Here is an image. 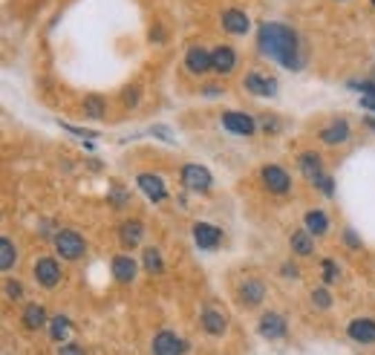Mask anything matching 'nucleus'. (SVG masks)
I'll return each instance as SVG.
<instances>
[{
    "instance_id": "obj_27",
    "label": "nucleus",
    "mask_w": 375,
    "mask_h": 355,
    "mask_svg": "<svg viewBox=\"0 0 375 355\" xmlns=\"http://www.w3.org/2000/svg\"><path fill=\"white\" fill-rule=\"evenodd\" d=\"M50 338L52 341H64V338H70V318H52V324H50Z\"/></svg>"
},
{
    "instance_id": "obj_29",
    "label": "nucleus",
    "mask_w": 375,
    "mask_h": 355,
    "mask_svg": "<svg viewBox=\"0 0 375 355\" xmlns=\"http://www.w3.org/2000/svg\"><path fill=\"white\" fill-rule=\"evenodd\" d=\"M312 303L318 306V309H329L332 306V298H329V289L326 286H318L315 292H312Z\"/></svg>"
},
{
    "instance_id": "obj_1",
    "label": "nucleus",
    "mask_w": 375,
    "mask_h": 355,
    "mask_svg": "<svg viewBox=\"0 0 375 355\" xmlns=\"http://www.w3.org/2000/svg\"><path fill=\"white\" fill-rule=\"evenodd\" d=\"M257 46L260 52L269 55L271 61H277L280 67L286 70H303V52H300V38L298 32L286 26V23H277V21H266L257 26Z\"/></svg>"
},
{
    "instance_id": "obj_8",
    "label": "nucleus",
    "mask_w": 375,
    "mask_h": 355,
    "mask_svg": "<svg viewBox=\"0 0 375 355\" xmlns=\"http://www.w3.org/2000/svg\"><path fill=\"white\" fill-rule=\"evenodd\" d=\"M185 67L193 75H205L208 70H214V55H211L208 50H202V46H191V50L185 52Z\"/></svg>"
},
{
    "instance_id": "obj_11",
    "label": "nucleus",
    "mask_w": 375,
    "mask_h": 355,
    "mask_svg": "<svg viewBox=\"0 0 375 355\" xmlns=\"http://www.w3.org/2000/svg\"><path fill=\"white\" fill-rule=\"evenodd\" d=\"M222 29L228 32V35H249L251 21L242 9H225L222 12Z\"/></svg>"
},
{
    "instance_id": "obj_5",
    "label": "nucleus",
    "mask_w": 375,
    "mask_h": 355,
    "mask_svg": "<svg viewBox=\"0 0 375 355\" xmlns=\"http://www.w3.org/2000/svg\"><path fill=\"white\" fill-rule=\"evenodd\" d=\"M182 185L188 188V191H208L211 185H214V176H211V171L208 168H202V165H185L182 168Z\"/></svg>"
},
{
    "instance_id": "obj_9",
    "label": "nucleus",
    "mask_w": 375,
    "mask_h": 355,
    "mask_svg": "<svg viewBox=\"0 0 375 355\" xmlns=\"http://www.w3.org/2000/svg\"><path fill=\"white\" fill-rule=\"evenodd\" d=\"M257 329L263 338H271V341H277V338L286 335V318L280 312H263L257 320Z\"/></svg>"
},
{
    "instance_id": "obj_28",
    "label": "nucleus",
    "mask_w": 375,
    "mask_h": 355,
    "mask_svg": "<svg viewBox=\"0 0 375 355\" xmlns=\"http://www.w3.org/2000/svg\"><path fill=\"white\" fill-rule=\"evenodd\" d=\"M84 110H87V116L102 119L104 116V99H102V95H87V99H84Z\"/></svg>"
},
{
    "instance_id": "obj_19",
    "label": "nucleus",
    "mask_w": 375,
    "mask_h": 355,
    "mask_svg": "<svg viewBox=\"0 0 375 355\" xmlns=\"http://www.w3.org/2000/svg\"><path fill=\"white\" fill-rule=\"evenodd\" d=\"M200 324H202V329L208 335H225V329H228V320H225V315L220 309H205L202 318H200Z\"/></svg>"
},
{
    "instance_id": "obj_13",
    "label": "nucleus",
    "mask_w": 375,
    "mask_h": 355,
    "mask_svg": "<svg viewBox=\"0 0 375 355\" xmlns=\"http://www.w3.org/2000/svg\"><path fill=\"white\" fill-rule=\"evenodd\" d=\"M113 278H116L119 283H133L136 280V271H139V263L133 260L130 254H116L113 257Z\"/></svg>"
},
{
    "instance_id": "obj_4",
    "label": "nucleus",
    "mask_w": 375,
    "mask_h": 355,
    "mask_svg": "<svg viewBox=\"0 0 375 355\" xmlns=\"http://www.w3.org/2000/svg\"><path fill=\"white\" fill-rule=\"evenodd\" d=\"M222 127L234 136H251L257 131V122L249 116V113H237V110H228L222 113Z\"/></svg>"
},
{
    "instance_id": "obj_24",
    "label": "nucleus",
    "mask_w": 375,
    "mask_h": 355,
    "mask_svg": "<svg viewBox=\"0 0 375 355\" xmlns=\"http://www.w3.org/2000/svg\"><path fill=\"white\" fill-rule=\"evenodd\" d=\"M300 173H306L309 180H318V176H323V162H320V156L318 153H303L300 156Z\"/></svg>"
},
{
    "instance_id": "obj_31",
    "label": "nucleus",
    "mask_w": 375,
    "mask_h": 355,
    "mask_svg": "<svg viewBox=\"0 0 375 355\" xmlns=\"http://www.w3.org/2000/svg\"><path fill=\"white\" fill-rule=\"evenodd\" d=\"M315 188H320L323 193H326V197H332V193H335V185H332V176H318V180H315Z\"/></svg>"
},
{
    "instance_id": "obj_25",
    "label": "nucleus",
    "mask_w": 375,
    "mask_h": 355,
    "mask_svg": "<svg viewBox=\"0 0 375 355\" xmlns=\"http://www.w3.org/2000/svg\"><path fill=\"white\" fill-rule=\"evenodd\" d=\"M15 263H18V249H15V243L9 237L0 240V269L9 271Z\"/></svg>"
},
{
    "instance_id": "obj_39",
    "label": "nucleus",
    "mask_w": 375,
    "mask_h": 355,
    "mask_svg": "<svg viewBox=\"0 0 375 355\" xmlns=\"http://www.w3.org/2000/svg\"><path fill=\"white\" fill-rule=\"evenodd\" d=\"M361 104H364L367 110H372V113H375V99H369V95H367V99H361Z\"/></svg>"
},
{
    "instance_id": "obj_40",
    "label": "nucleus",
    "mask_w": 375,
    "mask_h": 355,
    "mask_svg": "<svg viewBox=\"0 0 375 355\" xmlns=\"http://www.w3.org/2000/svg\"><path fill=\"white\" fill-rule=\"evenodd\" d=\"M367 127H372V131H375V119H367Z\"/></svg>"
},
{
    "instance_id": "obj_34",
    "label": "nucleus",
    "mask_w": 375,
    "mask_h": 355,
    "mask_svg": "<svg viewBox=\"0 0 375 355\" xmlns=\"http://www.w3.org/2000/svg\"><path fill=\"white\" fill-rule=\"evenodd\" d=\"M124 102L130 104V107H136V102H139V90L133 87V90H124Z\"/></svg>"
},
{
    "instance_id": "obj_22",
    "label": "nucleus",
    "mask_w": 375,
    "mask_h": 355,
    "mask_svg": "<svg viewBox=\"0 0 375 355\" xmlns=\"http://www.w3.org/2000/svg\"><path fill=\"white\" fill-rule=\"evenodd\" d=\"M289 243H291V251H295V254H300V257H309V254L315 251V237L309 234L306 229H303V231H291Z\"/></svg>"
},
{
    "instance_id": "obj_12",
    "label": "nucleus",
    "mask_w": 375,
    "mask_h": 355,
    "mask_svg": "<svg viewBox=\"0 0 375 355\" xmlns=\"http://www.w3.org/2000/svg\"><path fill=\"white\" fill-rule=\"evenodd\" d=\"M347 335L355 344H375V320L372 318H355L349 320Z\"/></svg>"
},
{
    "instance_id": "obj_7",
    "label": "nucleus",
    "mask_w": 375,
    "mask_h": 355,
    "mask_svg": "<svg viewBox=\"0 0 375 355\" xmlns=\"http://www.w3.org/2000/svg\"><path fill=\"white\" fill-rule=\"evenodd\" d=\"M32 274H35V280L44 286V289H55L61 283V266L52 260V257H41V260H35V269H32Z\"/></svg>"
},
{
    "instance_id": "obj_32",
    "label": "nucleus",
    "mask_w": 375,
    "mask_h": 355,
    "mask_svg": "<svg viewBox=\"0 0 375 355\" xmlns=\"http://www.w3.org/2000/svg\"><path fill=\"white\" fill-rule=\"evenodd\" d=\"M6 295H9L12 300H18V298H23V286H21L18 280H6Z\"/></svg>"
},
{
    "instance_id": "obj_35",
    "label": "nucleus",
    "mask_w": 375,
    "mask_h": 355,
    "mask_svg": "<svg viewBox=\"0 0 375 355\" xmlns=\"http://www.w3.org/2000/svg\"><path fill=\"white\" fill-rule=\"evenodd\" d=\"M344 240H347V246H349V249H358V246H361V240L355 237V231H352V229H349V231H344Z\"/></svg>"
},
{
    "instance_id": "obj_10",
    "label": "nucleus",
    "mask_w": 375,
    "mask_h": 355,
    "mask_svg": "<svg viewBox=\"0 0 375 355\" xmlns=\"http://www.w3.org/2000/svg\"><path fill=\"white\" fill-rule=\"evenodd\" d=\"M185 352V341L176 332L165 329L153 338V355H182Z\"/></svg>"
},
{
    "instance_id": "obj_23",
    "label": "nucleus",
    "mask_w": 375,
    "mask_h": 355,
    "mask_svg": "<svg viewBox=\"0 0 375 355\" xmlns=\"http://www.w3.org/2000/svg\"><path fill=\"white\" fill-rule=\"evenodd\" d=\"M44 324H46V309L38 303H29L23 309V327L26 329H41Z\"/></svg>"
},
{
    "instance_id": "obj_2",
    "label": "nucleus",
    "mask_w": 375,
    "mask_h": 355,
    "mask_svg": "<svg viewBox=\"0 0 375 355\" xmlns=\"http://www.w3.org/2000/svg\"><path fill=\"white\" fill-rule=\"evenodd\" d=\"M52 246H55L61 260H78V257H84V251H87L84 237H81L78 231H73V229H61L52 237Z\"/></svg>"
},
{
    "instance_id": "obj_30",
    "label": "nucleus",
    "mask_w": 375,
    "mask_h": 355,
    "mask_svg": "<svg viewBox=\"0 0 375 355\" xmlns=\"http://www.w3.org/2000/svg\"><path fill=\"white\" fill-rule=\"evenodd\" d=\"M320 269H323V280H326V283H335V280L340 278L338 263H335V260H329V257H326V260L320 263Z\"/></svg>"
},
{
    "instance_id": "obj_33",
    "label": "nucleus",
    "mask_w": 375,
    "mask_h": 355,
    "mask_svg": "<svg viewBox=\"0 0 375 355\" xmlns=\"http://www.w3.org/2000/svg\"><path fill=\"white\" fill-rule=\"evenodd\" d=\"M260 124H263V131H266V133H277V131H280V127H277V119H274V116H266Z\"/></svg>"
},
{
    "instance_id": "obj_16",
    "label": "nucleus",
    "mask_w": 375,
    "mask_h": 355,
    "mask_svg": "<svg viewBox=\"0 0 375 355\" xmlns=\"http://www.w3.org/2000/svg\"><path fill=\"white\" fill-rule=\"evenodd\" d=\"M193 240H197L200 249H217L220 240H222V231L211 222H197L193 225Z\"/></svg>"
},
{
    "instance_id": "obj_21",
    "label": "nucleus",
    "mask_w": 375,
    "mask_h": 355,
    "mask_svg": "<svg viewBox=\"0 0 375 355\" xmlns=\"http://www.w3.org/2000/svg\"><path fill=\"white\" fill-rule=\"evenodd\" d=\"M211 55H214V70L220 75H228V73L237 67V52L231 50V46H217Z\"/></svg>"
},
{
    "instance_id": "obj_6",
    "label": "nucleus",
    "mask_w": 375,
    "mask_h": 355,
    "mask_svg": "<svg viewBox=\"0 0 375 355\" xmlns=\"http://www.w3.org/2000/svg\"><path fill=\"white\" fill-rule=\"evenodd\" d=\"M242 87H246L251 95H257V99H271V95H277V81L263 75V73H246Z\"/></svg>"
},
{
    "instance_id": "obj_38",
    "label": "nucleus",
    "mask_w": 375,
    "mask_h": 355,
    "mask_svg": "<svg viewBox=\"0 0 375 355\" xmlns=\"http://www.w3.org/2000/svg\"><path fill=\"white\" fill-rule=\"evenodd\" d=\"M124 202H127V200H124V193H122V191H116V193H113V205H119V208H122Z\"/></svg>"
},
{
    "instance_id": "obj_36",
    "label": "nucleus",
    "mask_w": 375,
    "mask_h": 355,
    "mask_svg": "<svg viewBox=\"0 0 375 355\" xmlns=\"http://www.w3.org/2000/svg\"><path fill=\"white\" fill-rule=\"evenodd\" d=\"M58 355H84V349L75 347V344H67V347H61V352H58Z\"/></svg>"
},
{
    "instance_id": "obj_42",
    "label": "nucleus",
    "mask_w": 375,
    "mask_h": 355,
    "mask_svg": "<svg viewBox=\"0 0 375 355\" xmlns=\"http://www.w3.org/2000/svg\"><path fill=\"white\" fill-rule=\"evenodd\" d=\"M338 3H340V0H338Z\"/></svg>"
},
{
    "instance_id": "obj_14",
    "label": "nucleus",
    "mask_w": 375,
    "mask_h": 355,
    "mask_svg": "<svg viewBox=\"0 0 375 355\" xmlns=\"http://www.w3.org/2000/svg\"><path fill=\"white\" fill-rule=\"evenodd\" d=\"M237 298H240V303H242V306H257L260 300L266 298V283H263V280H257V278L242 280V283H240Z\"/></svg>"
},
{
    "instance_id": "obj_26",
    "label": "nucleus",
    "mask_w": 375,
    "mask_h": 355,
    "mask_svg": "<svg viewBox=\"0 0 375 355\" xmlns=\"http://www.w3.org/2000/svg\"><path fill=\"white\" fill-rule=\"evenodd\" d=\"M142 266H144V271H151V274H162V271H165V260H162L159 249H144Z\"/></svg>"
},
{
    "instance_id": "obj_20",
    "label": "nucleus",
    "mask_w": 375,
    "mask_h": 355,
    "mask_svg": "<svg viewBox=\"0 0 375 355\" xmlns=\"http://www.w3.org/2000/svg\"><path fill=\"white\" fill-rule=\"evenodd\" d=\"M303 222H306V231L312 234V237H323L326 231H329V217H326L320 208H312V211H306Z\"/></svg>"
},
{
    "instance_id": "obj_41",
    "label": "nucleus",
    "mask_w": 375,
    "mask_h": 355,
    "mask_svg": "<svg viewBox=\"0 0 375 355\" xmlns=\"http://www.w3.org/2000/svg\"><path fill=\"white\" fill-rule=\"evenodd\" d=\"M369 3H372V6H375V0H369Z\"/></svg>"
},
{
    "instance_id": "obj_18",
    "label": "nucleus",
    "mask_w": 375,
    "mask_h": 355,
    "mask_svg": "<svg viewBox=\"0 0 375 355\" xmlns=\"http://www.w3.org/2000/svg\"><path fill=\"white\" fill-rule=\"evenodd\" d=\"M347 139H349V122L347 119H335V122H329L320 131V142L323 144H340Z\"/></svg>"
},
{
    "instance_id": "obj_37",
    "label": "nucleus",
    "mask_w": 375,
    "mask_h": 355,
    "mask_svg": "<svg viewBox=\"0 0 375 355\" xmlns=\"http://www.w3.org/2000/svg\"><path fill=\"white\" fill-rule=\"evenodd\" d=\"M283 274H286V278H298V269H295V263H283Z\"/></svg>"
},
{
    "instance_id": "obj_3",
    "label": "nucleus",
    "mask_w": 375,
    "mask_h": 355,
    "mask_svg": "<svg viewBox=\"0 0 375 355\" xmlns=\"http://www.w3.org/2000/svg\"><path fill=\"white\" fill-rule=\"evenodd\" d=\"M260 173H263V185H266L271 193H277V197H286V193L291 191V176H289L280 165H266Z\"/></svg>"
},
{
    "instance_id": "obj_17",
    "label": "nucleus",
    "mask_w": 375,
    "mask_h": 355,
    "mask_svg": "<svg viewBox=\"0 0 375 355\" xmlns=\"http://www.w3.org/2000/svg\"><path fill=\"white\" fill-rule=\"evenodd\" d=\"M142 237H144V225H142L139 220H124V222L119 225V243H122L124 249L139 246Z\"/></svg>"
},
{
    "instance_id": "obj_15",
    "label": "nucleus",
    "mask_w": 375,
    "mask_h": 355,
    "mask_svg": "<svg viewBox=\"0 0 375 355\" xmlns=\"http://www.w3.org/2000/svg\"><path fill=\"white\" fill-rule=\"evenodd\" d=\"M136 182H139V188L144 191V197L153 200V202H162V200L168 197V188H165V182H162L156 173H139Z\"/></svg>"
}]
</instances>
